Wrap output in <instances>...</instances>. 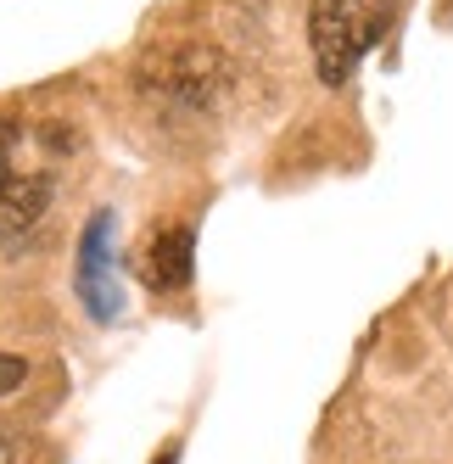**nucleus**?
<instances>
[{"label": "nucleus", "mask_w": 453, "mask_h": 464, "mask_svg": "<svg viewBox=\"0 0 453 464\" xmlns=\"http://www.w3.org/2000/svg\"><path fill=\"white\" fill-rule=\"evenodd\" d=\"M62 135L34 123H0V236H23L40 224L56 190Z\"/></svg>", "instance_id": "nucleus-1"}, {"label": "nucleus", "mask_w": 453, "mask_h": 464, "mask_svg": "<svg viewBox=\"0 0 453 464\" xmlns=\"http://www.w3.org/2000/svg\"><path fill=\"white\" fill-rule=\"evenodd\" d=\"M381 6L375 0H313L308 6V40H313V62L325 84H347L359 56L375 40Z\"/></svg>", "instance_id": "nucleus-2"}, {"label": "nucleus", "mask_w": 453, "mask_h": 464, "mask_svg": "<svg viewBox=\"0 0 453 464\" xmlns=\"http://www.w3.org/2000/svg\"><path fill=\"white\" fill-rule=\"evenodd\" d=\"M224 79H230V62L213 45H163V51H146V62H140V84L179 107L213 102Z\"/></svg>", "instance_id": "nucleus-3"}, {"label": "nucleus", "mask_w": 453, "mask_h": 464, "mask_svg": "<svg viewBox=\"0 0 453 464\" xmlns=\"http://www.w3.org/2000/svg\"><path fill=\"white\" fill-rule=\"evenodd\" d=\"M79 303L90 308V319H118L123 296H118V280H112V213H95L79 236Z\"/></svg>", "instance_id": "nucleus-4"}, {"label": "nucleus", "mask_w": 453, "mask_h": 464, "mask_svg": "<svg viewBox=\"0 0 453 464\" xmlns=\"http://www.w3.org/2000/svg\"><path fill=\"white\" fill-rule=\"evenodd\" d=\"M135 269L151 291H185L190 285V269H197V236L190 224H169V229H151L135 252Z\"/></svg>", "instance_id": "nucleus-5"}, {"label": "nucleus", "mask_w": 453, "mask_h": 464, "mask_svg": "<svg viewBox=\"0 0 453 464\" xmlns=\"http://www.w3.org/2000/svg\"><path fill=\"white\" fill-rule=\"evenodd\" d=\"M0 464H28V437L0 420Z\"/></svg>", "instance_id": "nucleus-6"}, {"label": "nucleus", "mask_w": 453, "mask_h": 464, "mask_svg": "<svg viewBox=\"0 0 453 464\" xmlns=\"http://www.w3.org/2000/svg\"><path fill=\"white\" fill-rule=\"evenodd\" d=\"M23 375H28V363L17 353H0V397H6L12 386H23Z\"/></svg>", "instance_id": "nucleus-7"}]
</instances>
